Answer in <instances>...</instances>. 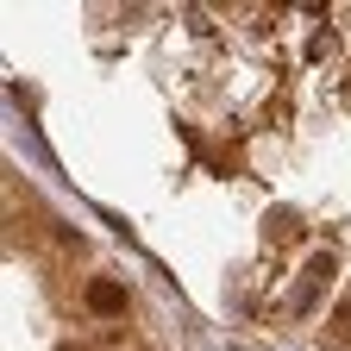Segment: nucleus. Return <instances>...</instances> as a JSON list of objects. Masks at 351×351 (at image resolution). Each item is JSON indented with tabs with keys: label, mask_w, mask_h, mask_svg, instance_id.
<instances>
[{
	"label": "nucleus",
	"mask_w": 351,
	"mask_h": 351,
	"mask_svg": "<svg viewBox=\"0 0 351 351\" xmlns=\"http://www.w3.org/2000/svg\"><path fill=\"white\" fill-rule=\"evenodd\" d=\"M88 307H95V314H119V307H125V289L95 282V289H88Z\"/></svg>",
	"instance_id": "f257e3e1"
}]
</instances>
